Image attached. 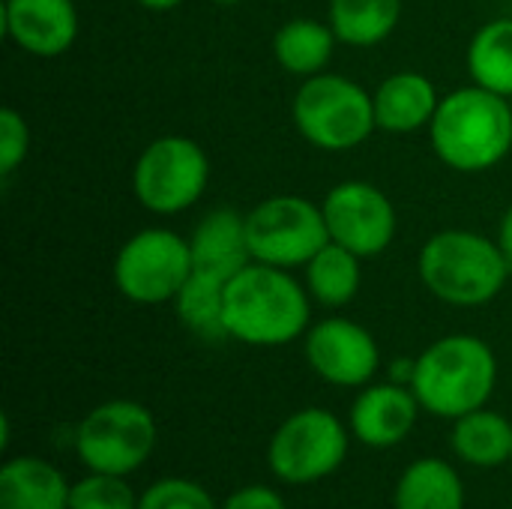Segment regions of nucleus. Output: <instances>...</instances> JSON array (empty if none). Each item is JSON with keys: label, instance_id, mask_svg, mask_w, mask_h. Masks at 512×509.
Listing matches in <instances>:
<instances>
[{"label": "nucleus", "instance_id": "obj_19", "mask_svg": "<svg viewBox=\"0 0 512 509\" xmlns=\"http://www.w3.org/2000/svg\"><path fill=\"white\" fill-rule=\"evenodd\" d=\"M336 33L330 21L315 18H291L285 21L273 36V57L276 63L300 78H312L318 72H327V63L336 51Z\"/></svg>", "mask_w": 512, "mask_h": 509}, {"label": "nucleus", "instance_id": "obj_16", "mask_svg": "<svg viewBox=\"0 0 512 509\" xmlns=\"http://www.w3.org/2000/svg\"><path fill=\"white\" fill-rule=\"evenodd\" d=\"M372 102H375L378 129L393 132V135H408L432 123L441 105V96L423 72L405 69V72L387 75L375 87Z\"/></svg>", "mask_w": 512, "mask_h": 509}, {"label": "nucleus", "instance_id": "obj_6", "mask_svg": "<svg viewBox=\"0 0 512 509\" xmlns=\"http://www.w3.org/2000/svg\"><path fill=\"white\" fill-rule=\"evenodd\" d=\"M210 183V159L195 138L162 135L150 141L132 168L135 201L156 213L174 216L201 201Z\"/></svg>", "mask_w": 512, "mask_h": 509}, {"label": "nucleus", "instance_id": "obj_33", "mask_svg": "<svg viewBox=\"0 0 512 509\" xmlns=\"http://www.w3.org/2000/svg\"><path fill=\"white\" fill-rule=\"evenodd\" d=\"M510 102H512V99H510Z\"/></svg>", "mask_w": 512, "mask_h": 509}, {"label": "nucleus", "instance_id": "obj_1", "mask_svg": "<svg viewBox=\"0 0 512 509\" xmlns=\"http://www.w3.org/2000/svg\"><path fill=\"white\" fill-rule=\"evenodd\" d=\"M312 294L285 267L252 261L225 288V330L252 348H279L309 333Z\"/></svg>", "mask_w": 512, "mask_h": 509}, {"label": "nucleus", "instance_id": "obj_31", "mask_svg": "<svg viewBox=\"0 0 512 509\" xmlns=\"http://www.w3.org/2000/svg\"><path fill=\"white\" fill-rule=\"evenodd\" d=\"M135 3H141V6L150 9V12H171V9H177L180 3H186V0H135Z\"/></svg>", "mask_w": 512, "mask_h": 509}, {"label": "nucleus", "instance_id": "obj_11", "mask_svg": "<svg viewBox=\"0 0 512 509\" xmlns=\"http://www.w3.org/2000/svg\"><path fill=\"white\" fill-rule=\"evenodd\" d=\"M321 210L327 219L330 240L360 258L381 255L396 237V207L375 183L345 180L327 192Z\"/></svg>", "mask_w": 512, "mask_h": 509}, {"label": "nucleus", "instance_id": "obj_12", "mask_svg": "<svg viewBox=\"0 0 512 509\" xmlns=\"http://www.w3.org/2000/svg\"><path fill=\"white\" fill-rule=\"evenodd\" d=\"M306 360L333 387H369L381 369V348L363 324L324 318L306 333Z\"/></svg>", "mask_w": 512, "mask_h": 509}, {"label": "nucleus", "instance_id": "obj_25", "mask_svg": "<svg viewBox=\"0 0 512 509\" xmlns=\"http://www.w3.org/2000/svg\"><path fill=\"white\" fill-rule=\"evenodd\" d=\"M138 501L141 495L132 492L126 477L96 471L72 483L69 492V509H138Z\"/></svg>", "mask_w": 512, "mask_h": 509}, {"label": "nucleus", "instance_id": "obj_30", "mask_svg": "<svg viewBox=\"0 0 512 509\" xmlns=\"http://www.w3.org/2000/svg\"><path fill=\"white\" fill-rule=\"evenodd\" d=\"M498 246H501V252L507 255V261H510V267H512V204H510V210L501 216V225H498Z\"/></svg>", "mask_w": 512, "mask_h": 509}, {"label": "nucleus", "instance_id": "obj_22", "mask_svg": "<svg viewBox=\"0 0 512 509\" xmlns=\"http://www.w3.org/2000/svg\"><path fill=\"white\" fill-rule=\"evenodd\" d=\"M363 258L354 255L351 249L339 246V243H327L303 270H306V288L312 294L315 303L327 306V309H342L348 306L363 285V270H360Z\"/></svg>", "mask_w": 512, "mask_h": 509}, {"label": "nucleus", "instance_id": "obj_4", "mask_svg": "<svg viewBox=\"0 0 512 509\" xmlns=\"http://www.w3.org/2000/svg\"><path fill=\"white\" fill-rule=\"evenodd\" d=\"M510 270L498 240L465 228L432 234L417 258V273L426 291L462 309L492 303L504 291Z\"/></svg>", "mask_w": 512, "mask_h": 509}, {"label": "nucleus", "instance_id": "obj_27", "mask_svg": "<svg viewBox=\"0 0 512 509\" xmlns=\"http://www.w3.org/2000/svg\"><path fill=\"white\" fill-rule=\"evenodd\" d=\"M30 150V126L21 111H0V177L15 174V168L27 159Z\"/></svg>", "mask_w": 512, "mask_h": 509}, {"label": "nucleus", "instance_id": "obj_24", "mask_svg": "<svg viewBox=\"0 0 512 509\" xmlns=\"http://www.w3.org/2000/svg\"><path fill=\"white\" fill-rule=\"evenodd\" d=\"M225 288L228 282L192 270L180 294L174 297L177 318L201 339H228L225 330Z\"/></svg>", "mask_w": 512, "mask_h": 509}, {"label": "nucleus", "instance_id": "obj_13", "mask_svg": "<svg viewBox=\"0 0 512 509\" xmlns=\"http://www.w3.org/2000/svg\"><path fill=\"white\" fill-rule=\"evenodd\" d=\"M0 24L3 36L33 57H60L78 39L72 0H3Z\"/></svg>", "mask_w": 512, "mask_h": 509}, {"label": "nucleus", "instance_id": "obj_5", "mask_svg": "<svg viewBox=\"0 0 512 509\" xmlns=\"http://www.w3.org/2000/svg\"><path fill=\"white\" fill-rule=\"evenodd\" d=\"M291 114L300 135L327 153L354 150L378 129L372 93L336 72L303 78L294 93Z\"/></svg>", "mask_w": 512, "mask_h": 509}, {"label": "nucleus", "instance_id": "obj_32", "mask_svg": "<svg viewBox=\"0 0 512 509\" xmlns=\"http://www.w3.org/2000/svg\"><path fill=\"white\" fill-rule=\"evenodd\" d=\"M213 3H222V6H234V3H243V0H213Z\"/></svg>", "mask_w": 512, "mask_h": 509}, {"label": "nucleus", "instance_id": "obj_18", "mask_svg": "<svg viewBox=\"0 0 512 509\" xmlns=\"http://www.w3.org/2000/svg\"><path fill=\"white\" fill-rule=\"evenodd\" d=\"M393 509H465V483L450 462L417 459L396 483Z\"/></svg>", "mask_w": 512, "mask_h": 509}, {"label": "nucleus", "instance_id": "obj_29", "mask_svg": "<svg viewBox=\"0 0 512 509\" xmlns=\"http://www.w3.org/2000/svg\"><path fill=\"white\" fill-rule=\"evenodd\" d=\"M414 369H417V360H393L390 363V381L393 384H402V387H411L414 381Z\"/></svg>", "mask_w": 512, "mask_h": 509}, {"label": "nucleus", "instance_id": "obj_3", "mask_svg": "<svg viewBox=\"0 0 512 509\" xmlns=\"http://www.w3.org/2000/svg\"><path fill=\"white\" fill-rule=\"evenodd\" d=\"M498 384V357L480 336L453 333L432 342L414 369L411 390L423 411L459 420L486 408Z\"/></svg>", "mask_w": 512, "mask_h": 509}, {"label": "nucleus", "instance_id": "obj_2", "mask_svg": "<svg viewBox=\"0 0 512 509\" xmlns=\"http://www.w3.org/2000/svg\"><path fill=\"white\" fill-rule=\"evenodd\" d=\"M429 138L447 168L462 174L489 171L512 150V102L480 84L459 87L441 96Z\"/></svg>", "mask_w": 512, "mask_h": 509}, {"label": "nucleus", "instance_id": "obj_8", "mask_svg": "<svg viewBox=\"0 0 512 509\" xmlns=\"http://www.w3.org/2000/svg\"><path fill=\"white\" fill-rule=\"evenodd\" d=\"M351 435L327 408H303L291 414L270 438L267 465L291 486H309L333 477L348 456Z\"/></svg>", "mask_w": 512, "mask_h": 509}, {"label": "nucleus", "instance_id": "obj_21", "mask_svg": "<svg viewBox=\"0 0 512 509\" xmlns=\"http://www.w3.org/2000/svg\"><path fill=\"white\" fill-rule=\"evenodd\" d=\"M402 18V0H330L327 21L342 45L372 48L393 36Z\"/></svg>", "mask_w": 512, "mask_h": 509}, {"label": "nucleus", "instance_id": "obj_17", "mask_svg": "<svg viewBox=\"0 0 512 509\" xmlns=\"http://www.w3.org/2000/svg\"><path fill=\"white\" fill-rule=\"evenodd\" d=\"M72 486L45 459L21 456L0 468V509H69Z\"/></svg>", "mask_w": 512, "mask_h": 509}, {"label": "nucleus", "instance_id": "obj_28", "mask_svg": "<svg viewBox=\"0 0 512 509\" xmlns=\"http://www.w3.org/2000/svg\"><path fill=\"white\" fill-rule=\"evenodd\" d=\"M219 509H288L285 498L270 486H243Z\"/></svg>", "mask_w": 512, "mask_h": 509}, {"label": "nucleus", "instance_id": "obj_14", "mask_svg": "<svg viewBox=\"0 0 512 509\" xmlns=\"http://www.w3.org/2000/svg\"><path fill=\"white\" fill-rule=\"evenodd\" d=\"M420 402L411 387L402 384H369L360 390V396L351 405V435L372 447V450H390L399 447L417 426Z\"/></svg>", "mask_w": 512, "mask_h": 509}, {"label": "nucleus", "instance_id": "obj_9", "mask_svg": "<svg viewBox=\"0 0 512 509\" xmlns=\"http://www.w3.org/2000/svg\"><path fill=\"white\" fill-rule=\"evenodd\" d=\"M192 246L168 228L132 234L114 258V288L138 306L174 303L192 276Z\"/></svg>", "mask_w": 512, "mask_h": 509}, {"label": "nucleus", "instance_id": "obj_26", "mask_svg": "<svg viewBox=\"0 0 512 509\" xmlns=\"http://www.w3.org/2000/svg\"><path fill=\"white\" fill-rule=\"evenodd\" d=\"M138 509H219L210 492L186 477H165L153 483L141 501Z\"/></svg>", "mask_w": 512, "mask_h": 509}, {"label": "nucleus", "instance_id": "obj_20", "mask_svg": "<svg viewBox=\"0 0 512 509\" xmlns=\"http://www.w3.org/2000/svg\"><path fill=\"white\" fill-rule=\"evenodd\" d=\"M450 444L465 465L498 468L504 462H512V423L498 411L477 408L453 420Z\"/></svg>", "mask_w": 512, "mask_h": 509}, {"label": "nucleus", "instance_id": "obj_7", "mask_svg": "<svg viewBox=\"0 0 512 509\" xmlns=\"http://www.w3.org/2000/svg\"><path fill=\"white\" fill-rule=\"evenodd\" d=\"M156 420L135 399H111L96 405L75 432V450L87 471L135 474L156 447Z\"/></svg>", "mask_w": 512, "mask_h": 509}, {"label": "nucleus", "instance_id": "obj_23", "mask_svg": "<svg viewBox=\"0 0 512 509\" xmlns=\"http://www.w3.org/2000/svg\"><path fill=\"white\" fill-rule=\"evenodd\" d=\"M468 75L474 84L512 99V18H492L474 33Z\"/></svg>", "mask_w": 512, "mask_h": 509}, {"label": "nucleus", "instance_id": "obj_10", "mask_svg": "<svg viewBox=\"0 0 512 509\" xmlns=\"http://www.w3.org/2000/svg\"><path fill=\"white\" fill-rule=\"evenodd\" d=\"M252 258L273 267H306L327 243V219L321 204L303 195H273L246 213Z\"/></svg>", "mask_w": 512, "mask_h": 509}, {"label": "nucleus", "instance_id": "obj_15", "mask_svg": "<svg viewBox=\"0 0 512 509\" xmlns=\"http://www.w3.org/2000/svg\"><path fill=\"white\" fill-rule=\"evenodd\" d=\"M192 246V264L198 273L216 276L222 282H231L243 267H249L252 249L246 234V216L231 207L210 210L189 237Z\"/></svg>", "mask_w": 512, "mask_h": 509}]
</instances>
